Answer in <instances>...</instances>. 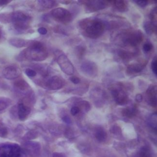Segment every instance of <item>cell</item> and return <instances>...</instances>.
Listing matches in <instances>:
<instances>
[{"label":"cell","instance_id":"1","mask_svg":"<svg viewBox=\"0 0 157 157\" xmlns=\"http://www.w3.org/2000/svg\"><path fill=\"white\" fill-rule=\"evenodd\" d=\"M31 17L21 11L0 13V22L2 23H12L14 28L19 31L27 29Z\"/></svg>","mask_w":157,"mask_h":157},{"label":"cell","instance_id":"2","mask_svg":"<svg viewBox=\"0 0 157 157\" xmlns=\"http://www.w3.org/2000/svg\"><path fill=\"white\" fill-rule=\"evenodd\" d=\"M79 26L84 31L85 34L91 39H96L101 36L105 28L102 21L90 18L83 19L80 21Z\"/></svg>","mask_w":157,"mask_h":157},{"label":"cell","instance_id":"3","mask_svg":"<svg viewBox=\"0 0 157 157\" xmlns=\"http://www.w3.org/2000/svg\"><path fill=\"white\" fill-rule=\"evenodd\" d=\"M20 55L27 59L41 61L45 60L48 56V52L42 44L33 41L32 44L23 50Z\"/></svg>","mask_w":157,"mask_h":157},{"label":"cell","instance_id":"4","mask_svg":"<svg viewBox=\"0 0 157 157\" xmlns=\"http://www.w3.org/2000/svg\"><path fill=\"white\" fill-rule=\"evenodd\" d=\"M22 152L21 147L17 144H0V157H19Z\"/></svg>","mask_w":157,"mask_h":157},{"label":"cell","instance_id":"5","mask_svg":"<svg viewBox=\"0 0 157 157\" xmlns=\"http://www.w3.org/2000/svg\"><path fill=\"white\" fill-rule=\"evenodd\" d=\"M52 17L63 23H67L72 20V14L69 10L63 7H58L52 10L50 12Z\"/></svg>","mask_w":157,"mask_h":157},{"label":"cell","instance_id":"6","mask_svg":"<svg viewBox=\"0 0 157 157\" xmlns=\"http://www.w3.org/2000/svg\"><path fill=\"white\" fill-rule=\"evenodd\" d=\"M57 63L63 72L69 75L74 74V67L65 55H59L57 58Z\"/></svg>","mask_w":157,"mask_h":157},{"label":"cell","instance_id":"7","mask_svg":"<svg viewBox=\"0 0 157 157\" xmlns=\"http://www.w3.org/2000/svg\"><path fill=\"white\" fill-rule=\"evenodd\" d=\"M112 95L115 102L120 105H124L128 102V96L126 93L121 88H115L112 90Z\"/></svg>","mask_w":157,"mask_h":157},{"label":"cell","instance_id":"8","mask_svg":"<svg viewBox=\"0 0 157 157\" xmlns=\"http://www.w3.org/2000/svg\"><path fill=\"white\" fill-rule=\"evenodd\" d=\"M21 74L20 69L14 65L9 66L2 71L4 77L8 80H12L18 78Z\"/></svg>","mask_w":157,"mask_h":157},{"label":"cell","instance_id":"9","mask_svg":"<svg viewBox=\"0 0 157 157\" xmlns=\"http://www.w3.org/2000/svg\"><path fill=\"white\" fill-rule=\"evenodd\" d=\"M143 40V34L140 30L135 31L128 34L126 38V42L132 46H137Z\"/></svg>","mask_w":157,"mask_h":157},{"label":"cell","instance_id":"10","mask_svg":"<svg viewBox=\"0 0 157 157\" xmlns=\"http://www.w3.org/2000/svg\"><path fill=\"white\" fill-rule=\"evenodd\" d=\"M109 3L110 1H88L85 2V5L91 11H96L105 9Z\"/></svg>","mask_w":157,"mask_h":157},{"label":"cell","instance_id":"11","mask_svg":"<svg viewBox=\"0 0 157 157\" xmlns=\"http://www.w3.org/2000/svg\"><path fill=\"white\" fill-rule=\"evenodd\" d=\"M64 85L63 80L58 76H53L50 77L46 82L45 86L50 90H58Z\"/></svg>","mask_w":157,"mask_h":157},{"label":"cell","instance_id":"12","mask_svg":"<svg viewBox=\"0 0 157 157\" xmlns=\"http://www.w3.org/2000/svg\"><path fill=\"white\" fill-rule=\"evenodd\" d=\"M31 109L23 103H19L18 105V117L20 120L25 121L29 115Z\"/></svg>","mask_w":157,"mask_h":157},{"label":"cell","instance_id":"13","mask_svg":"<svg viewBox=\"0 0 157 157\" xmlns=\"http://www.w3.org/2000/svg\"><path fill=\"white\" fill-rule=\"evenodd\" d=\"M9 42L12 46H14L17 48H22L25 47H29L32 44L33 41L25 40L21 38L13 37L9 39Z\"/></svg>","mask_w":157,"mask_h":157},{"label":"cell","instance_id":"14","mask_svg":"<svg viewBox=\"0 0 157 157\" xmlns=\"http://www.w3.org/2000/svg\"><path fill=\"white\" fill-rule=\"evenodd\" d=\"M147 94L149 104L155 107L156 105V86L150 85L147 90Z\"/></svg>","mask_w":157,"mask_h":157},{"label":"cell","instance_id":"15","mask_svg":"<svg viewBox=\"0 0 157 157\" xmlns=\"http://www.w3.org/2000/svg\"><path fill=\"white\" fill-rule=\"evenodd\" d=\"M81 69L83 72L89 75H93L97 73V67L96 64L91 62H85L82 64Z\"/></svg>","mask_w":157,"mask_h":157},{"label":"cell","instance_id":"16","mask_svg":"<svg viewBox=\"0 0 157 157\" xmlns=\"http://www.w3.org/2000/svg\"><path fill=\"white\" fill-rule=\"evenodd\" d=\"M145 66V63H132L129 64L128 66V70L129 72H131V73H137L142 71Z\"/></svg>","mask_w":157,"mask_h":157},{"label":"cell","instance_id":"17","mask_svg":"<svg viewBox=\"0 0 157 157\" xmlns=\"http://www.w3.org/2000/svg\"><path fill=\"white\" fill-rule=\"evenodd\" d=\"M110 3H112L115 7L119 11L123 12L127 9V5L124 1H110Z\"/></svg>","mask_w":157,"mask_h":157},{"label":"cell","instance_id":"18","mask_svg":"<svg viewBox=\"0 0 157 157\" xmlns=\"http://www.w3.org/2000/svg\"><path fill=\"white\" fill-rule=\"evenodd\" d=\"M37 2L44 9H51L54 7L56 4V1L50 0H40L38 1Z\"/></svg>","mask_w":157,"mask_h":157},{"label":"cell","instance_id":"19","mask_svg":"<svg viewBox=\"0 0 157 157\" xmlns=\"http://www.w3.org/2000/svg\"><path fill=\"white\" fill-rule=\"evenodd\" d=\"M12 103V100L8 98L1 97L0 98V112L5 110Z\"/></svg>","mask_w":157,"mask_h":157},{"label":"cell","instance_id":"20","mask_svg":"<svg viewBox=\"0 0 157 157\" xmlns=\"http://www.w3.org/2000/svg\"><path fill=\"white\" fill-rule=\"evenodd\" d=\"M144 28L147 33L151 34L156 30V24L151 21H147L144 24Z\"/></svg>","mask_w":157,"mask_h":157},{"label":"cell","instance_id":"21","mask_svg":"<svg viewBox=\"0 0 157 157\" xmlns=\"http://www.w3.org/2000/svg\"><path fill=\"white\" fill-rule=\"evenodd\" d=\"M136 113V110L133 107H128L122 110V114L128 118H131L134 117Z\"/></svg>","mask_w":157,"mask_h":157},{"label":"cell","instance_id":"22","mask_svg":"<svg viewBox=\"0 0 157 157\" xmlns=\"http://www.w3.org/2000/svg\"><path fill=\"white\" fill-rule=\"evenodd\" d=\"M14 85L17 89L20 90H25L29 87L28 83L26 82L24 80H18L16 81L14 83Z\"/></svg>","mask_w":157,"mask_h":157},{"label":"cell","instance_id":"23","mask_svg":"<svg viewBox=\"0 0 157 157\" xmlns=\"http://www.w3.org/2000/svg\"><path fill=\"white\" fill-rule=\"evenodd\" d=\"M95 136H96V139L100 142L104 141L107 137L106 132L104 131V129H102L101 128H99L97 130V131L96 132Z\"/></svg>","mask_w":157,"mask_h":157},{"label":"cell","instance_id":"24","mask_svg":"<svg viewBox=\"0 0 157 157\" xmlns=\"http://www.w3.org/2000/svg\"><path fill=\"white\" fill-rule=\"evenodd\" d=\"M148 122H149V124L151 126V127L152 128H153V129L156 132V122H157V121H156V114L155 113L151 115V117L149 118Z\"/></svg>","mask_w":157,"mask_h":157},{"label":"cell","instance_id":"25","mask_svg":"<svg viewBox=\"0 0 157 157\" xmlns=\"http://www.w3.org/2000/svg\"><path fill=\"white\" fill-rule=\"evenodd\" d=\"M8 134V130L7 128L2 123H0V137H5Z\"/></svg>","mask_w":157,"mask_h":157},{"label":"cell","instance_id":"26","mask_svg":"<svg viewBox=\"0 0 157 157\" xmlns=\"http://www.w3.org/2000/svg\"><path fill=\"white\" fill-rule=\"evenodd\" d=\"M150 18L151 20V22L156 24V8L155 7L153 9L150 13Z\"/></svg>","mask_w":157,"mask_h":157},{"label":"cell","instance_id":"27","mask_svg":"<svg viewBox=\"0 0 157 157\" xmlns=\"http://www.w3.org/2000/svg\"><path fill=\"white\" fill-rule=\"evenodd\" d=\"M25 72L26 74V75H28V77H35L37 74L36 72L31 69H29V68H27L26 69V70L25 71Z\"/></svg>","mask_w":157,"mask_h":157},{"label":"cell","instance_id":"28","mask_svg":"<svg viewBox=\"0 0 157 157\" xmlns=\"http://www.w3.org/2000/svg\"><path fill=\"white\" fill-rule=\"evenodd\" d=\"M153 48V45L150 43H145L143 46V50L145 52H149Z\"/></svg>","mask_w":157,"mask_h":157},{"label":"cell","instance_id":"29","mask_svg":"<svg viewBox=\"0 0 157 157\" xmlns=\"http://www.w3.org/2000/svg\"><path fill=\"white\" fill-rule=\"evenodd\" d=\"M140 157H149L150 156V153L147 148H143L142 149V151H140Z\"/></svg>","mask_w":157,"mask_h":157},{"label":"cell","instance_id":"30","mask_svg":"<svg viewBox=\"0 0 157 157\" xmlns=\"http://www.w3.org/2000/svg\"><path fill=\"white\" fill-rule=\"evenodd\" d=\"M151 69L153 72V73L156 75V72H157V62L156 58H154L153 61L151 63Z\"/></svg>","mask_w":157,"mask_h":157},{"label":"cell","instance_id":"31","mask_svg":"<svg viewBox=\"0 0 157 157\" xmlns=\"http://www.w3.org/2000/svg\"><path fill=\"white\" fill-rule=\"evenodd\" d=\"M80 112V109L78 107V106H74L71 109V113L72 115H76L78 114Z\"/></svg>","mask_w":157,"mask_h":157},{"label":"cell","instance_id":"32","mask_svg":"<svg viewBox=\"0 0 157 157\" xmlns=\"http://www.w3.org/2000/svg\"><path fill=\"white\" fill-rule=\"evenodd\" d=\"M119 55L123 59H127V58H130V55L128 52H124V51H121L119 53Z\"/></svg>","mask_w":157,"mask_h":157},{"label":"cell","instance_id":"33","mask_svg":"<svg viewBox=\"0 0 157 157\" xmlns=\"http://www.w3.org/2000/svg\"><path fill=\"white\" fill-rule=\"evenodd\" d=\"M70 80H71V81L73 83H74V84H78V83H79L80 82V78H78V77H76V76L71 77L70 78Z\"/></svg>","mask_w":157,"mask_h":157},{"label":"cell","instance_id":"34","mask_svg":"<svg viewBox=\"0 0 157 157\" xmlns=\"http://www.w3.org/2000/svg\"><path fill=\"white\" fill-rule=\"evenodd\" d=\"M37 31L39 34H42V35H45L47 33V30L44 27H40L39 28H38Z\"/></svg>","mask_w":157,"mask_h":157},{"label":"cell","instance_id":"35","mask_svg":"<svg viewBox=\"0 0 157 157\" xmlns=\"http://www.w3.org/2000/svg\"><path fill=\"white\" fill-rule=\"evenodd\" d=\"M138 6L140 7H145L148 4V1H138L136 2Z\"/></svg>","mask_w":157,"mask_h":157},{"label":"cell","instance_id":"36","mask_svg":"<svg viewBox=\"0 0 157 157\" xmlns=\"http://www.w3.org/2000/svg\"><path fill=\"white\" fill-rule=\"evenodd\" d=\"M143 99V97L140 94H137L136 96V101L138 102H140Z\"/></svg>","mask_w":157,"mask_h":157},{"label":"cell","instance_id":"37","mask_svg":"<svg viewBox=\"0 0 157 157\" xmlns=\"http://www.w3.org/2000/svg\"><path fill=\"white\" fill-rule=\"evenodd\" d=\"M63 119V121H64L65 123H71V119H70L69 117H67V116L64 117Z\"/></svg>","mask_w":157,"mask_h":157},{"label":"cell","instance_id":"38","mask_svg":"<svg viewBox=\"0 0 157 157\" xmlns=\"http://www.w3.org/2000/svg\"><path fill=\"white\" fill-rule=\"evenodd\" d=\"M10 1H4V0H0V6H5L6 4H8Z\"/></svg>","mask_w":157,"mask_h":157},{"label":"cell","instance_id":"39","mask_svg":"<svg viewBox=\"0 0 157 157\" xmlns=\"http://www.w3.org/2000/svg\"><path fill=\"white\" fill-rule=\"evenodd\" d=\"M2 36V29L0 28V39H1Z\"/></svg>","mask_w":157,"mask_h":157}]
</instances>
